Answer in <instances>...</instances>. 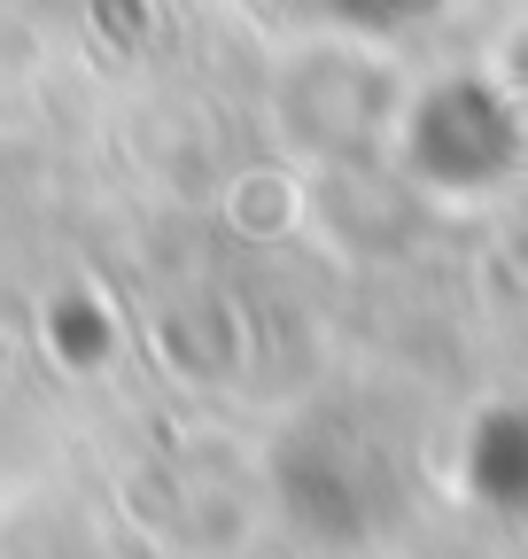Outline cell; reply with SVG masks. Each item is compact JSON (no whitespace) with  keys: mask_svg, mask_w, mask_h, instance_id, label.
Masks as SVG:
<instances>
[{"mask_svg":"<svg viewBox=\"0 0 528 559\" xmlns=\"http://www.w3.org/2000/svg\"><path fill=\"white\" fill-rule=\"evenodd\" d=\"M388 140L405 179L443 210H482L528 171V117L505 94V79H482V70H458L412 94Z\"/></svg>","mask_w":528,"mask_h":559,"instance_id":"2","label":"cell"},{"mask_svg":"<svg viewBox=\"0 0 528 559\" xmlns=\"http://www.w3.org/2000/svg\"><path fill=\"white\" fill-rule=\"evenodd\" d=\"M467 489L505 513V521H528V396H497L475 436H467Z\"/></svg>","mask_w":528,"mask_h":559,"instance_id":"3","label":"cell"},{"mask_svg":"<svg viewBox=\"0 0 528 559\" xmlns=\"http://www.w3.org/2000/svg\"><path fill=\"white\" fill-rule=\"evenodd\" d=\"M273 506L326 544H365L405 521V443L388 419L365 412H311L273 451Z\"/></svg>","mask_w":528,"mask_h":559,"instance_id":"1","label":"cell"}]
</instances>
